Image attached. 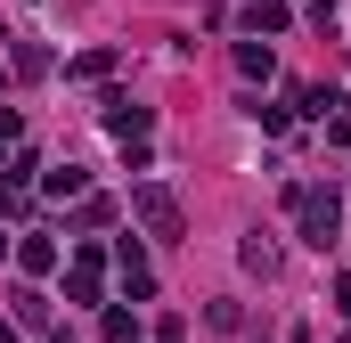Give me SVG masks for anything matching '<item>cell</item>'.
<instances>
[{"instance_id":"cell-22","label":"cell","mask_w":351,"mask_h":343,"mask_svg":"<svg viewBox=\"0 0 351 343\" xmlns=\"http://www.w3.org/2000/svg\"><path fill=\"white\" fill-rule=\"evenodd\" d=\"M343 343H351V335H343Z\"/></svg>"},{"instance_id":"cell-18","label":"cell","mask_w":351,"mask_h":343,"mask_svg":"<svg viewBox=\"0 0 351 343\" xmlns=\"http://www.w3.org/2000/svg\"><path fill=\"white\" fill-rule=\"evenodd\" d=\"M16 139H25V123H16V115L0 106V147H16Z\"/></svg>"},{"instance_id":"cell-13","label":"cell","mask_w":351,"mask_h":343,"mask_svg":"<svg viewBox=\"0 0 351 343\" xmlns=\"http://www.w3.org/2000/svg\"><path fill=\"white\" fill-rule=\"evenodd\" d=\"M319 123H327V147H351V98L343 90H335V106H327Z\"/></svg>"},{"instance_id":"cell-4","label":"cell","mask_w":351,"mask_h":343,"mask_svg":"<svg viewBox=\"0 0 351 343\" xmlns=\"http://www.w3.org/2000/svg\"><path fill=\"white\" fill-rule=\"evenodd\" d=\"M66 303H106V254L98 246H74V261H66Z\"/></svg>"},{"instance_id":"cell-17","label":"cell","mask_w":351,"mask_h":343,"mask_svg":"<svg viewBox=\"0 0 351 343\" xmlns=\"http://www.w3.org/2000/svg\"><path fill=\"white\" fill-rule=\"evenodd\" d=\"M0 221H25V188H0Z\"/></svg>"},{"instance_id":"cell-9","label":"cell","mask_w":351,"mask_h":343,"mask_svg":"<svg viewBox=\"0 0 351 343\" xmlns=\"http://www.w3.org/2000/svg\"><path fill=\"white\" fill-rule=\"evenodd\" d=\"M237 261H245V270H254V278H278V246H269L262 229H254V237H245V246H237Z\"/></svg>"},{"instance_id":"cell-6","label":"cell","mask_w":351,"mask_h":343,"mask_svg":"<svg viewBox=\"0 0 351 343\" xmlns=\"http://www.w3.org/2000/svg\"><path fill=\"white\" fill-rule=\"evenodd\" d=\"M16 270H25V278H49V270H58V237L25 229V237H16Z\"/></svg>"},{"instance_id":"cell-1","label":"cell","mask_w":351,"mask_h":343,"mask_svg":"<svg viewBox=\"0 0 351 343\" xmlns=\"http://www.w3.org/2000/svg\"><path fill=\"white\" fill-rule=\"evenodd\" d=\"M131 221H139L147 237H164V246L188 237V204H180L172 180H139V188H131Z\"/></svg>"},{"instance_id":"cell-10","label":"cell","mask_w":351,"mask_h":343,"mask_svg":"<svg viewBox=\"0 0 351 343\" xmlns=\"http://www.w3.org/2000/svg\"><path fill=\"white\" fill-rule=\"evenodd\" d=\"M98 335L106 343H139V319H131L123 303H106V311H98Z\"/></svg>"},{"instance_id":"cell-14","label":"cell","mask_w":351,"mask_h":343,"mask_svg":"<svg viewBox=\"0 0 351 343\" xmlns=\"http://www.w3.org/2000/svg\"><path fill=\"white\" fill-rule=\"evenodd\" d=\"M16 74H25V82H41V74H49V49H33V41H16Z\"/></svg>"},{"instance_id":"cell-19","label":"cell","mask_w":351,"mask_h":343,"mask_svg":"<svg viewBox=\"0 0 351 343\" xmlns=\"http://www.w3.org/2000/svg\"><path fill=\"white\" fill-rule=\"evenodd\" d=\"M335 311L351 319V270H335Z\"/></svg>"},{"instance_id":"cell-8","label":"cell","mask_w":351,"mask_h":343,"mask_svg":"<svg viewBox=\"0 0 351 343\" xmlns=\"http://www.w3.org/2000/svg\"><path fill=\"white\" fill-rule=\"evenodd\" d=\"M41 196H90V172H82V164H58V172H41Z\"/></svg>"},{"instance_id":"cell-5","label":"cell","mask_w":351,"mask_h":343,"mask_svg":"<svg viewBox=\"0 0 351 343\" xmlns=\"http://www.w3.org/2000/svg\"><path fill=\"white\" fill-rule=\"evenodd\" d=\"M114 278H123V294H131V303H147V294H156V261H147L139 237H114Z\"/></svg>"},{"instance_id":"cell-7","label":"cell","mask_w":351,"mask_h":343,"mask_svg":"<svg viewBox=\"0 0 351 343\" xmlns=\"http://www.w3.org/2000/svg\"><path fill=\"white\" fill-rule=\"evenodd\" d=\"M294 16H286V0H254L245 8V41H269V33H286Z\"/></svg>"},{"instance_id":"cell-2","label":"cell","mask_w":351,"mask_h":343,"mask_svg":"<svg viewBox=\"0 0 351 343\" xmlns=\"http://www.w3.org/2000/svg\"><path fill=\"white\" fill-rule=\"evenodd\" d=\"M286 204H294V221H302V246H335V229H343V204H335V188H286Z\"/></svg>"},{"instance_id":"cell-20","label":"cell","mask_w":351,"mask_h":343,"mask_svg":"<svg viewBox=\"0 0 351 343\" xmlns=\"http://www.w3.org/2000/svg\"><path fill=\"white\" fill-rule=\"evenodd\" d=\"M156 343H188V319H164V327H156Z\"/></svg>"},{"instance_id":"cell-11","label":"cell","mask_w":351,"mask_h":343,"mask_svg":"<svg viewBox=\"0 0 351 343\" xmlns=\"http://www.w3.org/2000/svg\"><path fill=\"white\" fill-rule=\"evenodd\" d=\"M269 66H278L269 41H237V74H245V82H269Z\"/></svg>"},{"instance_id":"cell-15","label":"cell","mask_w":351,"mask_h":343,"mask_svg":"<svg viewBox=\"0 0 351 343\" xmlns=\"http://www.w3.org/2000/svg\"><path fill=\"white\" fill-rule=\"evenodd\" d=\"M16 327H49V303H41V294H33V286H25V294H16Z\"/></svg>"},{"instance_id":"cell-3","label":"cell","mask_w":351,"mask_h":343,"mask_svg":"<svg viewBox=\"0 0 351 343\" xmlns=\"http://www.w3.org/2000/svg\"><path fill=\"white\" fill-rule=\"evenodd\" d=\"M98 115H106V131H114V139L131 147V164H139V156H147V139H156V115H147V106H131L123 90H106V98H98Z\"/></svg>"},{"instance_id":"cell-21","label":"cell","mask_w":351,"mask_h":343,"mask_svg":"<svg viewBox=\"0 0 351 343\" xmlns=\"http://www.w3.org/2000/svg\"><path fill=\"white\" fill-rule=\"evenodd\" d=\"M0 343H16V327H8V319H0Z\"/></svg>"},{"instance_id":"cell-12","label":"cell","mask_w":351,"mask_h":343,"mask_svg":"<svg viewBox=\"0 0 351 343\" xmlns=\"http://www.w3.org/2000/svg\"><path fill=\"white\" fill-rule=\"evenodd\" d=\"M66 74H74V82H106V74H114V49H82Z\"/></svg>"},{"instance_id":"cell-16","label":"cell","mask_w":351,"mask_h":343,"mask_svg":"<svg viewBox=\"0 0 351 343\" xmlns=\"http://www.w3.org/2000/svg\"><path fill=\"white\" fill-rule=\"evenodd\" d=\"M74 221H82V229H106V221H114V196H82V213H74Z\"/></svg>"}]
</instances>
